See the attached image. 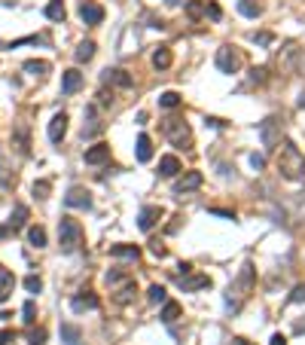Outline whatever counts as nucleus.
Returning a JSON list of instances; mask_svg holds the SVG:
<instances>
[{
    "mask_svg": "<svg viewBox=\"0 0 305 345\" xmlns=\"http://www.w3.org/2000/svg\"><path fill=\"white\" fill-rule=\"evenodd\" d=\"M199 187H202V171H186L183 177H177L174 193L183 196V193H192V190H199Z\"/></svg>",
    "mask_w": 305,
    "mask_h": 345,
    "instance_id": "9",
    "label": "nucleus"
},
{
    "mask_svg": "<svg viewBox=\"0 0 305 345\" xmlns=\"http://www.w3.org/2000/svg\"><path fill=\"white\" fill-rule=\"evenodd\" d=\"M238 12L247 15V19H257V15H262V3H257V0H238Z\"/></svg>",
    "mask_w": 305,
    "mask_h": 345,
    "instance_id": "24",
    "label": "nucleus"
},
{
    "mask_svg": "<svg viewBox=\"0 0 305 345\" xmlns=\"http://www.w3.org/2000/svg\"><path fill=\"white\" fill-rule=\"evenodd\" d=\"M83 89V74L80 70H64V77H61V92L64 95H74Z\"/></svg>",
    "mask_w": 305,
    "mask_h": 345,
    "instance_id": "15",
    "label": "nucleus"
},
{
    "mask_svg": "<svg viewBox=\"0 0 305 345\" xmlns=\"http://www.w3.org/2000/svg\"><path fill=\"white\" fill-rule=\"evenodd\" d=\"M110 294H113V302H116V305H129V302L134 299V294H137V284H134L131 278H122L119 284L110 287Z\"/></svg>",
    "mask_w": 305,
    "mask_h": 345,
    "instance_id": "7",
    "label": "nucleus"
},
{
    "mask_svg": "<svg viewBox=\"0 0 305 345\" xmlns=\"http://www.w3.org/2000/svg\"><path fill=\"white\" fill-rule=\"evenodd\" d=\"M80 15H83L86 25H101L104 22V6L92 3V0H83V3H80Z\"/></svg>",
    "mask_w": 305,
    "mask_h": 345,
    "instance_id": "10",
    "label": "nucleus"
},
{
    "mask_svg": "<svg viewBox=\"0 0 305 345\" xmlns=\"http://www.w3.org/2000/svg\"><path fill=\"white\" fill-rule=\"evenodd\" d=\"M296 333H305V321H299V324H296Z\"/></svg>",
    "mask_w": 305,
    "mask_h": 345,
    "instance_id": "48",
    "label": "nucleus"
},
{
    "mask_svg": "<svg viewBox=\"0 0 305 345\" xmlns=\"http://www.w3.org/2000/svg\"><path fill=\"white\" fill-rule=\"evenodd\" d=\"M22 315H25V318H22L25 324H34V321H37V308H34V299H28V302L22 305Z\"/></svg>",
    "mask_w": 305,
    "mask_h": 345,
    "instance_id": "35",
    "label": "nucleus"
},
{
    "mask_svg": "<svg viewBox=\"0 0 305 345\" xmlns=\"http://www.w3.org/2000/svg\"><path fill=\"white\" fill-rule=\"evenodd\" d=\"M205 6H208V0H189V3H186V12L192 15V19H202V15H205Z\"/></svg>",
    "mask_w": 305,
    "mask_h": 345,
    "instance_id": "33",
    "label": "nucleus"
},
{
    "mask_svg": "<svg viewBox=\"0 0 305 345\" xmlns=\"http://www.w3.org/2000/svg\"><path fill=\"white\" fill-rule=\"evenodd\" d=\"M25 290H28V294H40V290H43V281H40L37 275H28V278H25Z\"/></svg>",
    "mask_w": 305,
    "mask_h": 345,
    "instance_id": "37",
    "label": "nucleus"
},
{
    "mask_svg": "<svg viewBox=\"0 0 305 345\" xmlns=\"http://www.w3.org/2000/svg\"><path fill=\"white\" fill-rule=\"evenodd\" d=\"M162 132L168 135V141L174 144V147H183V150H189V147H192V132H189V125H186L183 119L168 116V119L162 122Z\"/></svg>",
    "mask_w": 305,
    "mask_h": 345,
    "instance_id": "4",
    "label": "nucleus"
},
{
    "mask_svg": "<svg viewBox=\"0 0 305 345\" xmlns=\"http://www.w3.org/2000/svg\"><path fill=\"white\" fill-rule=\"evenodd\" d=\"M58 242H61V250L64 253L80 250V245H83V226H80V220H74V217H61V223H58Z\"/></svg>",
    "mask_w": 305,
    "mask_h": 345,
    "instance_id": "3",
    "label": "nucleus"
},
{
    "mask_svg": "<svg viewBox=\"0 0 305 345\" xmlns=\"http://www.w3.org/2000/svg\"><path fill=\"white\" fill-rule=\"evenodd\" d=\"M12 287H15V278H12V272H9V269H0V302H6V299H9Z\"/></svg>",
    "mask_w": 305,
    "mask_h": 345,
    "instance_id": "20",
    "label": "nucleus"
},
{
    "mask_svg": "<svg viewBox=\"0 0 305 345\" xmlns=\"http://www.w3.org/2000/svg\"><path fill=\"white\" fill-rule=\"evenodd\" d=\"M110 159V147L107 144H95V147L86 150V165H104Z\"/></svg>",
    "mask_w": 305,
    "mask_h": 345,
    "instance_id": "14",
    "label": "nucleus"
},
{
    "mask_svg": "<svg viewBox=\"0 0 305 345\" xmlns=\"http://www.w3.org/2000/svg\"><path fill=\"white\" fill-rule=\"evenodd\" d=\"M208 125H214V129H220V125H223V119H217V116H208Z\"/></svg>",
    "mask_w": 305,
    "mask_h": 345,
    "instance_id": "47",
    "label": "nucleus"
},
{
    "mask_svg": "<svg viewBox=\"0 0 305 345\" xmlns=\"http://www.w3.org/2000/svg\"><path fill=\"white\" fill-rule=\"evenodd\" d=\"M159 174H162V177L180 174V159H177V156H162V159H159Z\"/></svg>",
    "mask_w": 305,
    "mask_h": 345,
    "instance_id": "18",
    "label": "nucleus"
},
{
    "mask_svg": "<svg viewBox=\"0 0 305 345\" xmlns=\"http://www.w3.org/2000/svg\"><path fill=\"white\" fill-rule=\"evenodd\" d=\"M165 3H168V6H180V0H165Z\"/></svg>",
    "mask_w": 305,
    "mask_h": 345,
    "instance_id": "49",
    "label": "nucleus"
},
{
    "mask_svg": "<svg viewBox=\"0 0 305 345\" xmlns=\"http://www.w3.org/2000/svg\"><path fill=\"white\" fill-rule=\"evenodd\" d=\"M98 305L101 302H98V296L92 290H80V296L70 299V308H74V312H86V308H98Z\"/></svg>",
    "mask_w": 305,
    "mask_h": 345,
    "instance_id": "13",
    "label": "nucleus"
},
{
    "mask_svg": "<svg viewBox=\"0 0 305 345\" xmlns=\"http://www.w3.org/2000/svg\"><path fill=\"white\" fill-rule=\"evenodd\" d=\"M177 318H180V305H177V302H165V308H162V321H165V324H174Z\"/></svg>",
    "mask_w": 305,
    "mask_h": 345,
    "instance_id": "32",
    "label": "nucleus"
},
{
    "mask_svg": "<svg viewBox=\"0 0 305 345\" xmlns=\"http://www.w3.org/2000/svg\"><path fill=\"white\" fill-rule=\"evenodd\" d=\"M110 257H119V260H137V257H140V247H137V245H113V247H110Z\"/></svg>",
    "mask_w": 305,
    "mask_h": 345,
    "instance_id": "19",
    "label": "nucleus"
},
{
    "mask_svg": "<svg viewBox=\"0 0 305 345\" xmlns=\"http://www.w3.org/2000/svg\"><path fill=\"white\" fill-rule=\"evenodd\" d=\"M25 70H28V74H34V77H43L46 70H49V61H37V58H31V61H25Z\"/></svg>",
    "mask_w": 305,
    "mask_h": 345,
    "instance_id": "31",
    "label": "nucleus"
},
{
    "mask_svg": "<svg viewBox=\"0 0 305 345\" xmlns=\"http://www.w3.org/2000/svg\"><path fill=\"white\" fill-rule=\"evenodd\" d=\"M104 83H116V86H122V89H129V86H131V77L125 74V70L113 67V70H104Z\"/></svg>",
    "mask_w": 305,
    "mask_h": 345,
    "instance_id": "21",
    "label": "nucleus"
},
{
    "mask_svg": "<svg viewBox=\"0 0 305 345\" xmlns=\"http://www.w3.org/2000/svg\"><path fill=\"white\" fill-rule=\"evenodd\" d=\"M28 242H31L34 247H46V229H43V226H31V229H28Z\"/></svg>",
    "mask_w": 305,
    "mask_h": 345,
    "instance_id": "29",
    "label": "nucleus"
},
{
    "mask_svg": "<svg viewBox=\"0 0 305 345\" xmlns=\"http://www.w3.org/2000/svg\"><path fill=\"white\" fill-rule=\"evenodd\" d=\"M268 345H287V339H284L281 333H275V336H272V342H268Z\"/></svg>",
    "mask_w": 305,
    "mask_h": 345,
    "instance_id": "46",
    "label": "nucleus"
},
{
    "mask_svg": "<svg viewBox=\"0 0 305 345\" xmlns=\"http://www.w3.org/2000/svg\"><path fill=\"white\" fill-rule=\"evenodd\" d=\"M177 284H180V290H205L211 287V278L208 275H192V272H186V275H177Z\"/></svg>",
    "mask_w": 305,
    "mask_h": 345,
    "instance_id": "11",
    "label": "nucleus"
},
{
    "mask_svg": "<svg viewBox=\"0 0 305 345\" xmlns=\"http://www.w3.org/2000/svg\"><path fill=\"white\" fill-rule=\"evenodd\" d=\"M217 67L223 74H238L241 70V52L235 46H220L217 49Z\"/></svg>",
    "mask_w": 305,
    "mask_h": 345,
    "instance_id": "6",
    "label": "nucleus"
},
{
    "mask_svg": "<svg viewBox=\"0 0 305 345\" xmlns=\"http://www.w3.org/2000/svg\"><path fill=\"white\" fill-rule=\"evenodd\" d=\"M61 339H64L67 345H80V339H83L80 327H74V324H61Z\"/></svg>",
    "mask_w": 305,
    "mask_h": 345,
    "instance_id": "27",
    "label": "nucleus"
},
{
    "mask_svg": "<svg viewBox=\"0 0 305 345\" xmlns=\"http://www.w3.org/2000/svg\"><path fill=\"white\" fill-rule=\"evenodd\" d=\"M278 171L287 180H302L305 177V156L293 141H284V147L278 153Z\"/></svg>",
    "mask_w": 305,
    "mask_h": 345,
    "instance_id": "2",
    "label": "nucleus"
},
{
    "mask_svg": "<svg viewBox=\"0 0 305 345\" xmlns=\"http://www.w3.org/2000/svg\"><path fill=\"white\" fill-rule=\"evenodd\" d=\"M205 15H211V19H214V22H217V19H220V15H223V9H220L217 3H208V6H205Z\"/></svg>",
    "mask_w": 305,
    "mask_h": 345,
    "instance_id": "40",
    "label": "nucleus"
},
{
    "mask_svg": "<svg viewBox=\"0 0 305 345\" xmlns=\"http://www.w3.org/2000/svg\"><path fill=\"white\" fill-rule=\"evenodd\" d=\"M49 193H52L49 180H37V184H34V196H37V198H49Z\"/></svg>",
    "mask_w": 305,
    "mask_h": 345,
    "instance_id": "36",
    "label": "nucleus"
},
{
    "mask_svg": "<svg viewBox=\"0 0 305 345\" xmlns=\"http://www.w3.org/2000/svg\"><path fill=\"white\" fill-rule=\"evenodd\" d=\"M147 299H150V302H165V287H162V284H150Z\"/></svg>",
    "mask_w": 305,
    "mask_h": 345,
    "instance_id": "34",
    "label": "nucleus"
},
{
    "mask_svg": "<svg viewBox=\"0 0 305 345\" xmlns=\"http://www.w3.org/2000/svg\"><path fill=\"white\" fill-rule=\"evenodd\" d=\"M101 132V122H98V110L95 107H86V122H83V138H95Z\"/></svg>",
    "mask_w": 305,
    "mask_h": 345,
    "instance_id": "17",
    "label": "nucleus"
},
{
    "mask_svg": "<svg viewBox=\"0 0 305 345\" xmlns=\"http://www.w3.org/2000/svg\"><path fill=\"white\" fill-rule=\"evenodd\" d=\"M254 40L262 43V46H268V43H272V34H265V31H262V34H254Z\"/></svg>",
    "mask_w": 305,
    "mask_h": 345,
    "instance_id": "42",
    "label": "nucleus"
},
{
    "mask_svg": "<svg viewBox=\"0 0 305 345\" xmlns=\"http://www.w3.org/2000/svg\"><path fill=\"white\" fill-rule=\"evenodd\" d=\"M64 205L67 208H83V211H88V208H92V193H88L86 187H70L67 196H64Z\"/></svg>",
    "mask_w": 305,
    "mask_h": 345,
    "instance_id": "8",
    "label": "nucleus"
},
{
    "mask_svg": "<svg viewBox=\"0 0 305 345\" xmlns=\"http://www.w3.org/2000/svg\"><path fill=\"white\" fill-rule=\"evenodd\" d=\"M153 67H156V70H168V67H171V49H168V46H159V49L153 52Z\"/></svg>",
    "mask_w": 305,
    "mask_h": 345,
    "instance_id": "22",
    "label": "nucleus"
},
{
    "mask_svg": "<svg viewBox=\"0 0 305 345\" xmlns=\"http://www.w3.org/2000/svg\"><path fill=\"white\" fill-rule=\"evenodd\" d=\"M92 55H95V43L92 40H86V43H80L77 46V52H74V58L83 64V61H92Z\"/></svg>",
    "mask_w": 305,
    "mask_h": 345,
    "instance_id": "28",
    "label": "nucleus"
},
{
    "mask_svg": "<svg viewBox=\"0 0 305 345\" xmlns=\"http://www.w3.org/2000/svg\"><path fill=\"white\" fill-rule=\"evenodd\" d=\"M150 250L156 253V257H165V247H162V245H159V242H153V245H150Z\"/></svg>",
    "mask_w": 305,
    "mask_h": 345,
    "instance_id": "44",
    "label": "nucleus"
},
{
    "mask_svg": "<svg viewBox=\"0 0 305 345\" xmlns=\"http://www.w3.org/2000/svg\"><path fill=\"white\" fill-rule=\"evenodd\" d=\"M25 223H28V208H25V205H15V211H12V217H9L6 226H9V229H22Z\"/></svg>",
    "mask_w": 305,
    "mask_h": 345,
    "instance_id": "26",
    "label": "nucleus"
},
{
    "mask_svg": "<svg viewBox=\"0 0 305 345\" xmlns=\"http://www.w3.org/2000/svg\"><path fill=\"white\" fill-rule=\"evenodd\" d=\"M64 132H67V116L64 113H55V116H52V122H49V141L58 144L64 138Z\"/></svg>",
    "mask_w": 305,
    "mask_h": 345,
    "instance_id": "16",
    "label": "nucleus"
},
{
    "mask_svg": "<svg viewBox=\"0 0 305 345\" xmlns=\"http://www.w3.org/2000/svg\"><path fill=\"white\" fill-rule=\"evenodd\" d=\"M46 339V330H37V333H31V345H43Z\"/></svg>",
    "mask_w": 305,
    "mask_h": 345,
    "instance_id": "41",
    "label": "nucleus"
},
{
    "mask_svg": "<svg viewBox=\"0 0 305 345\" xmlns=\"http://www.w3.org/2000/svg\"><path fill=\"white\" fill-rule=\"evenodd\" d=\"M290 302H305V284H296V287H293Z\"/></svg>",
    "mask_w": 305,
    "mask_h": 345,
    "instance_id": "39",
    "label": "nucleus"
},
{
    "mask_svg": "<svg viewBox=\"0 0 305 345\" xmlns=\"http://www.w3.org/2000/svg\"><path fill=\"white\" fill-rule=\"evenodd\" d=\"M281 132H284V119H281V116H268V119L260 125L262 147H265V150H275L278 144H281Z\"/></svg>",
    "mask_w": 305,
    "mask_h": 345,
    "instance_id": "5",
    "label": "nucleus"
},
{
    "mask_svg": "<svg viewBox=\"0 0 305 345\" xmlns=\"http://www.w3.org/2000/svg\"><path fill=\"white\" fill-rule=\"evenodd\" d=\"M250 290H254V263H244L241 272H238V278L232 281L229 290H226V308L229 312H238V308L247 302Z\"/></svg>",
    "mask_w": 305,
    "mask_h": 345,
    "instance_id": "1",
    "label": "nucleus"
},
{
    "mask_svg": "<svg viewBox=\"0 0 305 345\" xmlns=\"http://www.w3.org/2000/svg\"><path fill=\"white\" fill-rule=\"evenodd\" d=\"M6 342H12V330H0V345H6Z\"/></svg>",
    "mask_w": 305,
    "mask_h": 345,
    "instance_id": "45",
    "label": "nucleus"
},
{
    "mask_svg": "<svg viewBox=\"0 0 305 345\" xmlns=\"http://www.w3.org/2000/svg\"><path fill=\"white\" fill-rule=\"evenodd\" d=\"M250 83L262 86V83H265V67H254V70H250Z\"/></svg>",
    "mask_w": 305,
    "mask_h": 345,
    "instance_id": "38",
    "label": "nucleus"
},
{
    "mask_svg": "<svg viewBox=\"0 0 305 345\" xmlns=\"http://www.w3.org/2000/svg\"><path fill=\"white\" fill-rule=\"evenodd\" d=\"M159 220H162V208H159V205H147V208L140 211V217H137V226H140L143 232H150Z\"/></svg>",
    "mask_w": 305,
    "mask_h": 345,
    "instance_id": "12",
    "label": "nucleus"
},
{
    "mask_svg": "<svg viewBox=\"0 0 305 345\" xmlns=\"http://www.w3.org/2000/svg\"><path fill=\"white\" fill-rule=\"evenodd\" d=\"M159 107H165V110H177V107H180V95H177V92H162V95H159Z\"/></svg>",
    "mask_w": 305,
    "mask_h": 345,
    "instance_id": "30",
    "label": "nucleus"
},
{
    "mask_svg": "<svg viewBox=\"0 0 305 345\" xmlns=\"http://www.w3.org/2000/svg\"><path fill=\"white\" fill-rule=\"evenodd\" d=\"M250 165H254V168H257V171H260V168H262V165H265V159H262V156H260V153H254V156H250Z\"/></svg>",
    "mask_w": 305,
    "mask_h": 345,
    "instance_id": "43",
    "label": "nucleus"
},
{
    "mask_svg": "<svg viewBox=\"0 0 305 345\" xmlns=\"http://www.w3.org/2000/svg\"><path fill=\"white\" fill-rule=\"evenodd\" d=\"M64 15H67V9H64L61 0H49L46 3V19L49 22H64Z\"/></svg>",
    "mask_w": 305,
    "mask_h": 345,
    "instance_id": "23",
    "label": "nucleus"
},
{
    "mask_svg": "<svg viewBox=\"0 0 305 345\" xmlns=\"http://www.w3.org/2000/svg\"><path fill=\"white\" fill-rule=\"evenodd\" d=\"M153 159V141L147 135L137 138V162H150Z\"/></svg>",
    "mask_w": 305,
    "mask_h": 345,
    "instance_id": "25",
    "label": "nucleus"
},
{
    "mask_svg": "<svg viewBox=\"0 0 305 345\" xmlns=\"http://www.w3.org/2000/svg\"><path fill=\"white\" fill-rule=\"evenodd\" d=\"M299 107H305V95H302V98H299Z\"/></svg>",
    "mask_w": 305,
    "mask_h": 345,
    "instance_id": "50",
    "label": "nucleus"
}]
</instances>
